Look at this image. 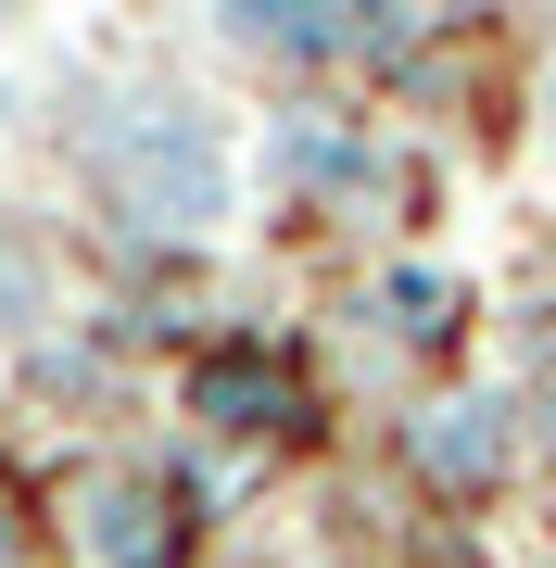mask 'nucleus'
I'll use <instances>...</instances> for the list:
<instances>
[{
	"instance_id": "obj_1",
	"label": "nucleus",
	"mask_w": 556,
	"mask_h": 568,
	"mask_svg": "<svg viewBox=\"0 0 556 568\" xmlns=\"http://www.w3.org/2000/svg\"><path fill=\"white\" fill-rule=\"evenodd\" d=\"M89 178L114 190L127 227H165V241H203V227H228V203H241L228 140L190 102H114L89 126Z\"/></svg>"
},
{
	"instance_id": "obj_2",
	"label": "nucleus",
	"mask_w": 556,
	"mask_h": 568,
	"mask_svg": "<svg viewBox=\"0 0 556 568\" xmlns=\"http://www.w3.org/2000/svg\"><path fill=\"white\" fill-rule=\"evenodd\" d=\"M89 544H102L114 568H178V544H190V530H165V506H152L140 480H114L102 506H89Z\"/></svg>"
},
{
	"instance_id": "obj_3",
	"label": "nucleus",
	"mask_w": 556,
	"mask_h": 568,
	"mask_svg": "<svg viewBox=\"0 0 556 568\" xmlns=\"http://www.w3.org/2000/svg\"><path fill=\"white\" fill-rule=\"evenodd\" d=\"M417 455H431L443 480H481V467H506V417L494 405H443L431 429H417Z\"/></svg>"
},
{
	"instance_id": "obj_4",
	"label": "nucleus",
	"mask_w": 556,
	"mask_h": 568,
	"mask_svg": "<svg viewBox=\"0 0 556 568\" xmlns=\"http://www.w3.org/2000/svg\"><path fill=\"white\" fill-rule=\"evenodd\" d=\"M228 39H253V51H342V26H330V0H228Z\"/></svg>"
},
{
	"instance_id": "obj_5",
	"label": "nucleus",
	"mask_w": 556,
	"mask_h": 568,
	"mask_svg": "<svg viewBox=\"0 0 556 568\" xmlns=\"http://www.w3.org/2000/svg\"><path fill=\"white\" fill-rule=\"evenodd\" d=\"M39 316H51V253L0 215V328H39Z\"/></svg>"
},
{
	"instance_id": "obj_6",
	"label": "nucleus",
	"mask_w": 556,
	"mask_h": 568,
	"mask_svg": "<svg viewBox=\"0 0 556 568\" xmlns=\"http://www.w3.org/2000/svg\"><path fill=\"white\" fill-rule=\"evenodd\" d=\"M544 152H556V63H544Z\"/></svg>"
}]
</instances>
